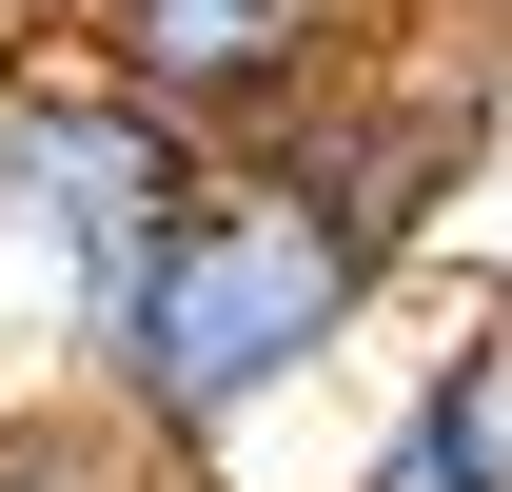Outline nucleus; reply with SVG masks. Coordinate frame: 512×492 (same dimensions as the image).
<instances>
[{
    "label": "nucleus",
    "instance_id": "39448f33",
    "mask_svg": "<svg viewBox=\"0 0 512 492\" xmlns=\"http://www.w3.org/2000/svg\"><path fill=\"white\" fill-rule=\"evenodd\" d=\"M394 394H414V433L453 453V492H512V355L473 335V315H434V335L394 355Z\"/></svg>",
    "mask_w": 512,
    "mask_h": 492
},
{
    "label": "nucleus",
    "instance_id": "20e7f679",
    "mask_svg": "<svg viewBox=\"0 0 512 492\" xmlns=\"http://www.w3.org/2000/svg\"><path fill=\"white\" fill-rule=\"evenodd\" d=\"M473 158H493V79H453V60H375V79H335L316 119L276 138V178L316 197L355 256H434V217L473 197Z\"/></svg>",
    "mask_w": 512,
    "mask_h": 492
},
{
    "label": "nucleus",
    "instance_id": "1a4fd4ad",
    "mask_svg": "<svg viewBox=\"0 0 512 492\" xmlns=\"http://www.w3.org/2000/svg\"><path fill=\"white\" fill-rule=\"evenodd\" d=\"M453 20H512V0H453Z\"/></svg>",
    "mask_w": 512,
    "mask_h": 492
},
{
    "label": "nucleus",
    "instance_id": "f257e3e1",
    "mask_svg": "<svg viewBox=\"0 0 512 492\" xmlns=\"http://www.w3.org/2000/svg\"><path fill=\"white\" fill-rule=\"evenodd\" d=\"M375 315H394V256H355L276 158H217V178L138 237V276L79 315V414L217 492L316 374L375 355Z\"/></svg>",
    "mask_w": 512,
    "mask_h": 492
},
{
    "label": "nucleus",
    "instance_id": "7ed1b4c3",
    "mask_svg": "<svg viewBox=\"0 0 512 492\" xmlns=\"http://www.w3.org/2000/svg\"><path fill=\"white\" fill-rule=\"evenodd\" d=\"M394 20H414V0H99L60 60H79V79H119L138 119L197 138V158H276L335 79H375V60H394Z\"/></svg>",
    "mask_w": 512,
    "mask_h": 492
},
{
    "label": "nucleus",
    "instance_id": "0eeeda50",
    "mask_svg": "<svg viewBox=\"0 0 512 492\" xmlns=\"http://www.w3.org/2000/svg\"><path fill=\"white\" fill-rule=\"evenodd\" d=\"M79 20H99V0H0V60H60Z\"/></svg>",
    "mask_w": 512,
    "mask_h": 492
},
{
    "label": "nucleus",
    "instance_id": "f03ea898",
    "mask_svg": "<svg viewBox=\"0 0 512 492\" xmlns=\"http://www.w3.org/2000/svg\"><path fill=\"white\" fill-rule=\"evenodd\" d=\"M197 178H217V158H197V138H158L119 79L0 60V256H20V296L60 315V355H79V315L138 276V237H158Z\"/></svg>",
    "mask_w": 512,
    "mask_h": 492
},
{
    "label": "nucleus",
    "instance_id": "6e6552de",
    "mask_svg": "<svg viewBox=\"0 0 512 492\" xmlns=\"http://www.w3.org/2000/svg\"><path fill=\"white\" fill-rule=\"evenodd\" d=\"M473 335H493V355H512V237H493V276H473Z\"/></svg>",
    "mask_w": 512,
    "mask_h": 492
},
{
    "label": "nucleus",
    "instance_id": "423d86ee",
    "mask_svg": "<svg viewBox=\"0 0 512 492\" xmlns=\"http://www.w3.org/2000/svg\"><path fill=\"white\" fill-rule=\"evenodd\" d=\"M0 492H178V473H158L138 433H99L79 394H20V414H0Z\"/></svg>",
    "mask_w": 512,
    "mask_h": 492
}]
</instances>
